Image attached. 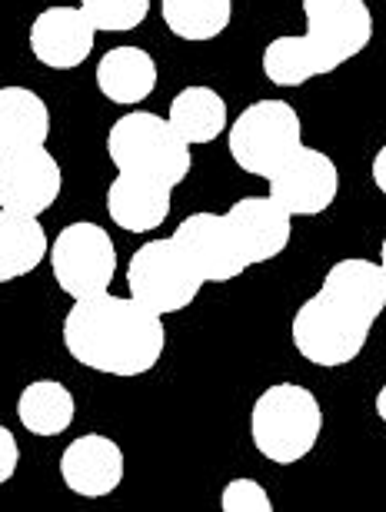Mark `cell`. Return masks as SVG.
<instances>
[{
  "label": "cell",
  "instance_id": "1",
  "mask_svg": "<svg viewBox=\"0 0 386 512\" xmlns=\"http://www.w3.org/2000/svg\"><path fill=\"white\" fill-rule=\"evenodd\" d=\"M60 333L74 363L120 380L150 373L167 350L164 316L110 290L74 300Z\"/></svg>",
  "mask_w": 386,
  "mask_h": 512
},
{
  "label": "cell",
  "instance_id": "2",
  "mask_svg": "<svg viewBox=\"0 0 386 512\" xmlns=\"http://www.w3.org/2000/svg\"><path fill=\"white\" fill-rule=\"evenodd\" d=\"M307 34L277 37L263 47V77L273 87H303L360 57L373 40L367 0H300Z\"/></svg>",
  "mask_w": 386,
  "mask_h": 512
},
{
  "label": "cell",
  "instance_id": "3",
  "mask_svg": "<svg viewBox=\"0 0 386 512\" xmlns=\"http://www.w3.org/2000/svg\"><path fill=\"white\" fill-rule=\"evenodd\" d=\"M323 433L320 399L300 383H273L257 396L250 413V439L263 459L293 466L317 449Z\"/></svg>",
  "mask_w": 386,
  "mask_h": 512
},
{
  "label": "cell",
  "instance_id": "4",
  "mask_svg": "<svg viewBox=\"0 0 386 512\" xmlns=\"http://www.w3.org/2000/svg\"><path fill=\"white\" fill-rule=\"evenodd\" d=\"M107 157L120 173H144L170 187H180L193 167L190 143L180 140L167 117L150 110L124 114L107 130Z\"/></svg>",
  "mask_w": 386,
  "mask_h": 512
},
{
  "label": "cell",
  "instance_id": "5",
  "mask_svg": "<svg viewBox=\"0 0 386 512\" xmlns=\"http://www.w3.org/2000/svg\"><path fill=\"white\" fill-rule=\"evenodd\" d=\"M227 147L243 173L270 180L303 147V124L297 107L280 97L253 100L227 127Z\"/></svg>",
  "mask_w": 386,
  "mask_h": 512
},
{
  "label": "cell",
  "instance_id": "6",
  "mask_svg": "<svg viewBox=\"0 0 386 512\" xmlns=\"http://www.w3.org/2000/svg\"><path fill=\"white\" fill-rule=\"evenodd\" d=\"M373 323L353 313L350 306L333 300L330 293L317 290L290 320V340L303 360L320 370H337L353 363L370 340Z\"/></svg>",
  "mask_w": 386,
  "mask_h": 512
},
{
  "label": "cell",
  "instance_id": "7",
  "mask_svg": "<svg viewBox=\"0 0 386 512\" xmlns=\"http://www.w3.org/2000/svg\"><path fill=\"white\" fill-rule=\"evenodd\" d=\"M203 286H207L203 276L193 270V263L174 243V237L144 243L140 250H134L127 263L130 296L157 316L187 310L200 296Z\"/></svg>",
  "mask_w": 386,
  "mask_h": 512
},
{
  "label": "cell",
  "instance_id": "8",
  "mask_svg": "<svg viewBox=\"0 0 386 512\" xmlns=\"http://www.w3.org/2000/svg\"><path fill=\"white\" fill-rule=\"evenodd\" d=\"M50 270L70 300L107 293L117 276V247L100 223L77 220L64 227L50 243Z\"/></svg>",
  "mask_w": 386,
  "mask_h": 512
},
{
  "label": "cell",
  "instance_id": "9",
  "mask_svg": "<svg viewBox=\"0 0 386 512\" xmlns=\"http://www.w3.org/2000/svg\"><path fill=\"white\" fill-rule=\"evenodd\" d=\"M273 203H280L290 217H320L340 197V170L323 150L303 147L267 180Z\"/></svg>",
  "mask_w": 386,
  "mask_h": 512
},
{
  "label": "cell",
  "instance_id": "10",
  "mask_svg": "<svg viewBox=\"0 0 386 512\" xmlns=\"http://www.w3.org/2000/svg\"><path fill=\"white\" fill-rule=\"evenodd\" d=\"M64 190V170L47 143L0 153V210L40 217Z\"/></svg>",
  "mask_w": 386,
  "mask_h": 512
},
{
  "label": "cell",
  "instance_id": "11",
  "mask_svg": "<svg viewBox=\"0 0 386 512\" xmlns=\"http://www.w3.org/2000/svg\"><path fill=\"white\" fill-rule=\"evenodd\" d=\"M174 243L184 250L193 270L203 276V283H230L247 270V256H243L227 213H190L187 220L177 223Z\"/></svg>",
  "mask_w": 386,
  "mask_h": 512
},
{
  "label": "cell",
  "instance_id": "12",
  "mask_svg": "<svg viewBox=\"0 0 386 512\" xmlns=\"http://www.w3.org/2000/svg\"><path fill=\"white\" fill-rule=\"evenodd\" d=\"M97 44V27L80 7H47L30 24V54L50 70L87 64Z\"/></svg>",
  "mask_w": 386,
  "mask_h": 512
},
{
  "label": "cell",
  "instance_id": "13",
  "mask_svg": "<svg viewBox=\"0 0 386 512\" xmlns=\"http://www.w3.org/2000/svg\"><path fill=\"white\" fill-rule=\"evenodd\" d=\"M127 473V459L110 436L87 433L77 436L60 453V479L80 499H104L120 489Z\"/></svg>",
  "mask_w": 386,
  "mask_h": 512
},
{
  "label": "cell",
  "instance_id": "14",
  "mask_svg": "<svg viewBox=\"0 0 386 512\" xmlns=\"http://www.w3.org/2000/svg\"><path fill=\"white\" fill-rule=\"evenodd\" d=\"M227 220L233 223V230H237L243 256H247V266L277 260V256L290 247L293 217L270 197L237 200L227 210Z\"/></svg>",
  "mask_w": 386,
  "mask_h": 512
},
{
  "label": "cell",
  "instance_id": "15",
  "mask_svg": "<svg viewBox=\"0 0 386 512\" xmlns=\"http://www.w3.org/2000/svg\"><path fill=\"white\" fill-rule=\"evenodd\" d=\"M174 187L144 173H117L107 187V217L124 233H150L170 217Z\"/></svg>",
  "mask_w": 386,
  "mask_h": 512
},
{
  "label": "cell",
  "instance_id": "16",
  "mask_svg": "<svg viewBox=\"0 0 386 512\" xmlns=\"http://www.w3.org/2000/svg\"><path fill=\"white\" fill-rule=\"evenodd\" d=\"M97 90L120 107L144 104L157 90V60L134 44L107 50L97 64Z\"/></svg>",
  "mask_w": 386,
  "mask_h": 512
},
{
  "label": "cell",
  "instance_id": "17",
  "mask_svg": "<svg viewBox=\"0 0 386 512\" xmlns=\"http://www.w3.org/2000/svg\"><path fill=\"white\" fill-rule=\"evenodd\" d=\"M320 290L370 323H377L386 310V273L380 263L363 260V256H347V260L333 263L323 276Z\"/></svg>",
  "mask_w": 386,
  "mask_h": 512
},
{
  "label": "cell",
  "instance_id": "18",
  "mask_svg": "<svg viewBox=\"0 0 386 512\" xmlns=\"http://www.w3.org/2000/svg\"><path fill=\"white\" fill-rule=\"evenodd\" d=\"M50 137L47 100L27 87H0V153L40 147Z\"/></svg>",
  "mask_w": 386,
  "mask_h": 512
},
{
  "label": "cell",
  "instance_id": "19",
  "mask_svg": "<svg viewBox=\"0 0 386 512\" xmlns=\"http://www.w3.org/2000/svg\"><path fill=\"white\" fill-rule=\"evenodd\" d=\"M167 120H170V127L180 133V140L190 143V147H197V143H213L230 127L227 100H223L213 87H203V84L180 90V94L170 100Z\"/></svg>",
  "mask_w": 386,
  "mask_h": 512
},
{
  "label": "cell",
  "instance_id": "20",
  "mask_svg": "<svg viewBox=\"0 0 386 512\" xmlns=\"http://www.w3.org/2000/svg\"><path fill=\"white\" fill-rule=\"evenodd\" d=\"M50 240L40 217L0 210V283H14L47 260Z\"/></svg>",
  "mask_w": 386,
  "mask_h": 512
},
{
  "label": "cell",
  "instance_id": "21",
  "mask_svg": "<svg viewBox=\"0 0 386 512\" xmlns=\"http://www.w3.org/2000/svg\"><path fill=\"white\" fill-rule=\"evenodd\" d=\"M77 416L74 393L57 380H34L20 389L17 396V419L30 436H60L67 433Z\"/></svg>",
  "mask_w": 386,
  "mask_h": 512
},
{
  "label": "cell",
  "instance_id": "22",
  "mask_svg": "<svg viewBox=\"0 0 386 512\" xmlns=\"http://www.w3.org/2000/svg\"><path fill=\"white\" fill-rule=\"evenodd\" d=\"M167 30L190 44L217 40L233 20V0H160Z\"/></svg>",
  "mask_w": 386,
  "mask_h": 512
},
{
  "label": "cell",
  "instance_id": "23",
  "mask_svg": "<svg viewBox=\"0 0 386 512\" xmlns=\"http://www.w3.org/2000/svg\"><path fill=\"white\" fill-rule=\"evenodd\" d=\"M97 34H127L137 30L150 14V0H80Z\"/></svg>",
  "mask_w": 386,
  "mask_h": 512
},
{
  "label": "cell",
  "instance_id": "24",
  "mask_svg": "<svg viewBox=\"0 0 386 512\" xmlns=\"http://www.w3.org/2000/svg\"><path fill=\"white\" fill-rule=\"evenodd\" d=\"M220 509L223 512H273V499L267 496L257 479H230L220 493Z\"/></svg>",
  "mask_w": 386,
  "mask_h": 512
},
{
  "label": "cell",
  "instance_id": "25",
  "mask_svg": "<svg viewBox=\"0 0 386 512\" xmlns=\"http://www.w3.org/2000/svg\"><path fill=\"white\" fill-rule=\"evenodd\" d=\"M17 466H20V446H17L14 433L0 423V486L17 476Z\"/></svg>",
  "mask_w": 386,
  "mask_h": 512
},
{
  "label": "cell",
  "instance_id": "26",
  "mask_svg": "<svg viewBox=\"0 0 386 512\" xmlns=\"http://www.w3.org/2000/svg\"><path fill=\"white\" fill-rule=\"evenodd\" d=\"M370 173H373V183H377V190L386 197V143L377 150V157H373Z\"/></svg>",
  "mask_w": 386,
  "mask_h": 512
},
{
  "label": "cell",
  "instance_id": "27",
  "mask_svg": "<svg viewBox=\"0 0 386 512\" xmlns=\"http://www.w3.org/2000/svg\"><path fill=\"white\" fill-rule=\"evenodd\" d=\"M373 406H377V416L386 423V386H380V393H377V399H373Z\"/></svg>",
  "mask_w": 386,
  "mask_h": 512
},
{
  "label": "cell",
  "instance_id": "28",
  "mask_svg": "<svg viewBox=\"0 0 386 512\" xmlns=\"http://www.w3.org/2000/svg\"><path fill=\"white\" fill-rule=\"evenodd\" d=\"M380 266H383V273H386V237L380 243Z\"/></svg>",
  "mask_w": 386,
  "mask_h": 512
}]
</instances>
